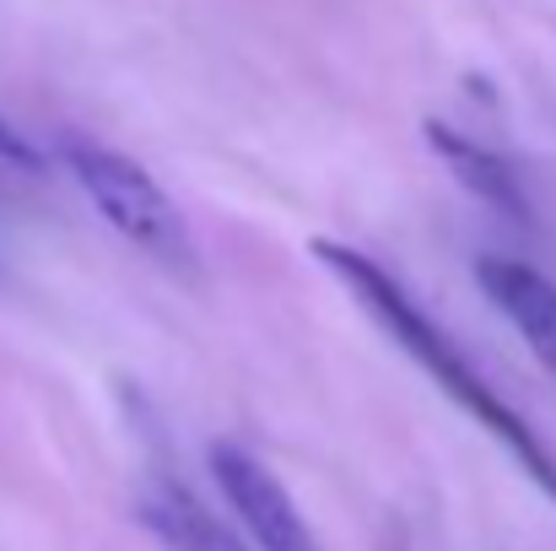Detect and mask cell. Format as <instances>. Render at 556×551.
<instances>
[{
  "mask_svg": "<svg viewBox=\"0 0 556 551\" xmlns=\"http://www.w3.org/2000/svg\"><path fill=\"white\" fill-rule=\"evenodd\" d=\"M314 254H319V265L357 298V309L368 314L372 325H378L410 363L421 367L476 427H486V433L525 465V476H530L546 498H556V454L541 443V433L476 373V363L459 352V341H454L372 254L352 249V243H336V238H314Z\"/></svg>",
  "mask_w": 556,
  "mask_h": 551,
  "instance_id": "1",
  "label": "cell"
},
{
  "mask_svg": "<svg viewBox=\"0 0 556 551\" xmlns=\"http://www.w3.org/2000/svg\"><path fill=\"white\" fill-rule=\"evenodd\" d=\"M60 152H65L71 179L81 184V195L98 205V216L130 249H141V254H152L174 271L194 265V238L185 227V211L136 158H125L114 147H98V141H81V136H65Z\"/></svg>",
  "mask_w": 556,
  "mask_h": 551,
  "instance_id": "2",
  "label": "cell"
},
{
  "mask_svg": "<svg viewBox=\"0 0 556 551\" xmlns=\"http://www.w3.org/2000/svg\"><path fill=\"white\" fill-rule=\"evenodd\" d=\"M211 476L254 551H319L308 519L298 514L292 492L281 487V476L265 460H254L238 443H211Z\"/></svg>",
  "mask_w": 556,
  "mask_h": 551,
  "instance_id": "3",
  "label": "cell"
},
{
  "mask_svg": "<svg viewBox=\"0 0 556 551\" xmlns=\"http://www.w3.org/2000/svg\"><path fill=\"white\" fill-rule=\"evenodd\" d=\"M476 281L492 298V309L525 336L535 363L556 378V281L552 276L525 265V260H508V254H481L476 260Z\"/></svg>",
  "mask_w": 556,
  "mask_h": 551,
  "instance_id": "4",
  "label": "cell"
},
{
  "mask_svg": "<svg viewBox=\"0 0 556 551\" xmlns=\"http://www.w3.org/2000/svg\"><path fill=\"white\" fill-rule=\"evenodd\" d=\"M427 141H432V152L448 163V174L465 184L476 200H486L492 211H503V216H514V222H530V195H525V184H519V174H514L492 147L459 136V130L443 125V120H427Z\"/></svg>",
  "mask_w": 556,
  "mask_h": 551,
  "instance_id": "5",
  "label": "cell"
},
{
  "mask_svg": "<svg viewBox=\"0 0 556 551\" xmlns=\"http://www.w3.org/2000/svg\"><path fill=\"white\" fill-rule=\"evenodd\" d=\"M141 519L163 536L168 551H254L227 519H216V514H211L189 487H179V481H163L157 492H147Z\"/></svg>",
  "mask_w": 556,
  "mask_h": 551,
  "instance_id": "6",
  "label": "cell"
},
{
  "mask_svg": "<svg viewBox=\"0 0 556 551\" xmlns=\"http://www.w3.org/2000/svg\"><path fill=\"white\" fill-rule=\"evenodd\" d=\"M0 163H5V168H22V174H38V168H43V158H38L5 120H0Z\"/></svg>",
  "mask_w": 556,
  "mask_h": 551,
  "instance_id": "7",
  "label": "cell"
}]
</instances>
